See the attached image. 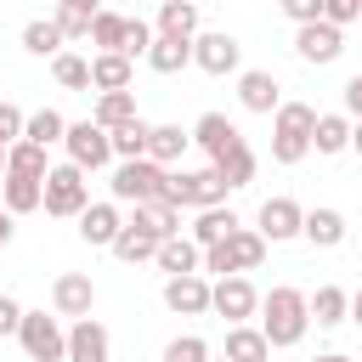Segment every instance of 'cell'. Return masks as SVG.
Wrapping results in <instances>:
<instances>
[{
  "label": "cell",
  "mask_w": 362,
  "mask_h": 362,
  "mask_svg": "<svg viewBox=\"0 0 362 362\" xmlns=\"http://www.w3.org/2000/svg\"><path fill=\"white\" fill-rule=\"evenodd\" d=\"M107 136H113V158L124 164V158H147L153 124H147V119H130V124H119V130H107Z\"/></svg>",
  "instance_id": "33"
},
{
  "label": "cell",
  "mask_w": 362,
  "mask_h": 362,
  "mask_svg": "<svg viewBox=\"0 0 362 362\" xmlns=\"http://www.w3.org/2000/svg\"><path fill=\"white\" fill-rule=\"evenodd\" d=\"M300 238H311L317 249H339L345 243V215L328 209V204H317V209H305V232Z\"/></svg>",
  "instance_id": "22"
},
{
  "label": "cell",
  "mask_w": 362,
  "mask_h": 362,
  "mask_svg": "<svg viewBox=\"0 0 362 362\" xmlns=\"http://www.w3.org/2000/svg\"><path fill=\"white\" fill-rule=\"evenodd\" d=\"M90 85H96V90H130V57L96 51V57H90Z\"/></svg>",
  "instance_id": "25"
},
{
  "label": "cell",
  "mask_w": 362,
  "mask_h": 362,
  "mask_svg": "<svg viewBox=\"0 0 362 362\" xmlns=\"http://www.w3.org/2000/svg\"><path fill=\"white\" fill-rule=\"evenodd\" d=\"M322 17L345 28V23H356V17H362V0H322Z\"/></svg>",
  "instance_id": "45"
},
{
  "label": "cell",
  "mask_w": 362,
  "mask_h": 362,
  "mask_svg": "<svg viewBox=\"0 0 362 362\" xmlns=\"http://www.w3.org/2000/svg\"><path fill=\"white\" fill-rule=\"evenodd\" d=\"M90 119H96L102 130H119V124H130V119H141V113H136V96H130V90H102L96 107H90Z\"/></svg>",
  "instance_id": "26"
},
{
  "label": "cell",
  "mask_w": 362,
  "mask_h": 362,
  "mask_svg": "<svg viewBox=\"0 0 362 362\" xmlns=\"http://www.w3.org/2000/svg\"><path fill=\"white\" fill-rule=\"evenodd\" d=\"M17 345L28 351V362H68V328L57 317H45V311H23Z\"/></svg>",
  "instance_id": "5"
},
{
  "label": "cell",
  "mask_w": 362,
  "mask_h": 362,
  "mask_svg": "<svg viewBox=\"0 0 362 362\" xmlns=\"http://www.w3.org/2000/svg\"><path fill=\"white\" fill-rule=\"evenodd\" d=\"M130 226H141V232H153V238L164 243V238H181V209H175L170 198H153V204H136Z\"/></svg>",
  "instance_id": "18"
},
{
  "label": "cell",
  "mask_w": 362,
  "mask_h": 362,
  "mask_svg": "<svg viewBox=\"0 0 362 362\" xmlns=\"http://www.w3.org/2000/svg\"><path fill=\"white\" fill-rule=\"evenodd\" d=\"M260 311V288L238 272V277H215V317H226V328H238V322H249Z\"/></svg>",
  "instance_id": "11"
},
{
  "label": "cell",
  "mask_w": 362,
  "mask_h": 362,
  "mask_svg": "<svg viewBox=\"0 0 362 362\" xmlns=\"http://www.w3.org/2000/svg\"><path fill=\"white\" fill-rule=\"evenodd\" d=\"M311 130H317V107L311 102H283L272 113V158L277 164H300L311 153Z\"/></svg>",
  "instance_id": "2"
},
{
  "label": "cell",
  "mask_w": 362,
  "mask_h": 362,
  "mask_svg": "<svg viewBox=\"0 0 362 362\" xmlns=\"http://www.w3.org/2000/svg\"><path fill=\"white\" fill-rule=\"evenodd\" d=\"M153 34H164V40H198V6L192 0H164Z\"/></svg>",
  "instance_id": "20"
},
{
  "label": "cell",
  "mask_w": 362,
  "mask_h": 362,
  "mask_svg": "<svg viewBox=\"0 0 362 362\" xmlns=\"http://www.w3.org/2000/svg\"><path fill=\"white\" fill-rule=\"evenodd\" d=\"M153 260H158V272H170V277H187V272H198V266H204V249H198L192 238H164Z\"/></svg>",
  "instance_id": "23"
},
{
  "label": "cell",
  "mask_w": 362,
  "mask_h": 362,
  "mask_svg": "<svg viewBox=\"0 0 362 362\" xmlns=\"http://www.w3.org/2000/svg\"><path fill=\"white\" fill-rule=\"evenodd\" d=\"M345 317H351V294H345L339 283H322V288L311 294V322H317V328H339Z\"/></svg>",
  "instance_id": "24"
},
{
  "label": "cell",
  "mask_w": 362,
  "mask_h": 362,
  "mask_svg": "<svg viewBox=\"0 0 362 362\" xmlns=\"http://www.w3.org/2000/svg\"><path fill=\"white\" fill-rule=\"evenodd\" d=\"M90 209V181L79 164H51L45 175V215H62V221H79Z\"/></svg>",
  "instance_id": "4"
},
{
  "label": "cell",
  "mask_w": 362,
  "mask_h": 362,
  "mask_svg": "<svg viewBox=\"0 0 362 362\" xmlns=\"http://www.w3.org/2000/svg\"><path fill=\"white\" fill-rule=\"evenodd\" d=\"M226 255H232V272H255V266L266 260V238H260L255 226H238V232L226 238Z\"/></svg>",
  "instance_id": "30"
},
{
  "label": "cell",
  "mask_w": 362,
  "mask_h": 362,
  "mask_svg": "<svg viewBox=\"0 0 362 362\" xmlns=\"http://www.w3.org/2000/svg\"><path fill=\"white\" fill-rule=\"evenodd\" d=\"M351 130H356V119H351V113H317L311 147H317L322 158H334V153H345V147H351Z\"/></svg>",
  "instance_id": "19"
},
{
  "label": "cell",
  "mask_w": 362,
  "mask_h": 362,
  "mask_svg": "<svg viewBox=\"0 0 362 362\" xmlns=\"http://www.w3.org/2000/svg\"><path fill=\"white\" fill-rule=\"evenodd\" d=\"M266 243H288V238H300L305 232V209L294 204V198H266L260 204V226H255Z\"/></svg>",
  "instance_id": "12"
},
{
  "label": "cell",
  "mask_w": 362,
  "mask_h": 362,
  "mask_svg": "<svg viewBox=\"0 0 362 362\" xmlns=\"http://www.w3.org/2000/svg\"><path fill=\"white\" fill-rule=\"evenodd\" d=\"M215 175H221L232 192H238V187H249V181H255V153H249V141H238L226 158H215Z\"/></svg>",
  "instance_id": "34"
},
{
  "label": "cell",
  "mask_w": 362,
  "mask_h": 362,
  "mask_svg": "<svg viewBox=\"0 0 362 362\" xmlns=\"http://www.w3.org/2000/svg\"><path fill=\"white\" fill-rule=\"evenodd\" d=\"M11 232H17V215H11V209H0V249L11 243Z\"/></svg>",
  "instance_id": "48"
},
{
  "label": "cell",
  "mask_w": 362,
  "mask_h": 362,
  "mask_svg": "<svg viewBox=\"0 0 362 362\" xmlns=\"http://www.w3.org/2000/svg\"><path fill=\"white\" fill-rule=\"evenodd\" d=\"M51 23L62 28V40H90V17L74 11V6H62V0H57V17H51Z\"/></svg>",
  "instance_id": "42"
},
{
  "label": "cell",
  "mask_w": 362,
  "mask_h": 362,
  "mask_svg": "<svg viewBox=\"0 0 362 362\" xmlns=\"http://www.w3.org/2000/svg\"><path fill=\"white\" fill-rule=\"evenodd\" d=\"M164 362H209V339L204 334H175L164 345Z\"/></svg>",
  "instance_id": "40"
},
{
  "label": "cell",
  "mask_w": 362,
  "mask_h": 362,
  "mask_svg": "<svg viewBox=\"0 0 362 362\" xmlns=\"http://www.w3.org/2000/svg\"><path fill=\"white\" fill-rule=\"evenodd\" d=\"M187 141H192V130H181V124H153V136H147V158L170 170V164L187 153Z\"/></svg>",
  "instance_id": "27"
},
{
  "label": "cell",
  "mask_w": 362,
  "mask_h": 362,
  "mask_svg": "<svg viewBox=\"0 0 362 362\" xmlns=\"http://www.w3.org/2000/svg\"><path fill=\"white\" fill-rule=\"evenodd\" d=\"M23 51H34V57H62V28H57L51 17H34V23L23 28Z\"/></svg>",
  "instance_id": "36"
},
{
  "label": "cell",
  "mask_w": 362,
  "mask_h": 362,
  "mask_svg": "<svg viewBox=\"0 0 362 362\" xmlns=\"http://www.w3.org/2000/svg\"><path fill=\"white\" fill-rule=\"evenodd\" d=\"M277 11H283L294 28H305V23H317V17H322V0H277Z\"/></svg>",
  "instance_id": "44"
},
{
  "label": "cell",
  "mask_w": 362,
  "mask_h": 362,
  "mask_svg": "<svg viewBox=\"0 0 362 362\" xmlns=\"http://www.w3.org/2000/svg\"><path fill=\"white\" fill-rule=\"evenodd\" d=\"M153 40H158V34H153L141 17H130V23H124V51H119V57H147V51H153Z\"/></svg>",
  "instance_id": "43"
},
{
  "label": "cell",
  "mask_w": 362,
  "mask_h": 362,
  "mask_svg": "<svg viewBox=\"0 0 362 362\" xmlns=\"http://www.w3.org/2000/svg\"><path fill=\"white\" fill-rule=\"evenodd\" d=\"M68 136V119L57 113V107H40V113H28V130H23V141H34V147H51V141H62Z\"/></svg>",
  "instance_id": "37"
},
{
  "label": "cell",
  "mask_w": 362,
  "mask_h": 362,
  "mask_svg": "<svg viewBox=\"0 0 362 362\" xmlns=\"http://www.w3.org/2000/svg\"><path fill=\"white\" fill-rule=\"evenodd\" d=\"M17 328H23V305H17L11 294H0V339H6V334H17Z\"/></svg>",
  "instance_id": "46"
},
{
  "label": "cell",
  "mask_w": 362,
  "mask_h": 362,
  "mask_svg": "<svg viewBox=\"0 0 362 362\" xmlns=\"http://www.w3.org/2000/svg\"><path fill=\"white\" fill-rule=\"evenodd\" d=\"M351 147H356V153H362V119H356V130H351Z\"/></svg>",
  "instance_id": "52"
},
{
  "label": "cell",
  "mask_w": 362,
  "mask_h": 362,
  "mask_svg": "<svg viewBox=\"0 0 362 362\" xmlns=\"http://www.w3.org/2000/svg\"><path fill=\"white\" fill-rule=\"evenodd\" d=\"M209 362H232V356H209Z\"/></svg>",
  "instance_id": "54"
},
{
  "label": "cell",
  "mask_w": 362,
  "mask_h": 362,
  "mask_svg": "<svg viewBox=\"0 0 362 362\" xmlns=\"http://www.w3.org/2000/svg\"><path fill=\"white\" fill-rule=\"evenodd\" d=\"M345 113H351V119H362V74H351V79H345Z\"/></svg>",
  "instance_id": "47"
},
{
  "label": "cell",
  "mask_w": 362,
  "mask_h": 362,
  "mask_svg": "<svg viewBox=\"0 0 362 362\" xmlns=\"http://www.w3.org/2000/svg\"><path fill=\"white\" fill-rule=\"evenodd\" d=\"M124 23H130V17H119V11H96V17H90V45L124 51Z\"/></svg>",
  "instance_id": "39"
},
{
  "label": "cell",
  "mask_w": 362,
  "mask_h": 362,
  "mask_svg": "<svg viewBox=\"0 0 362 362\" xmlns=\"http://www.w3.org/2000/svg\"><path fill=\"white\" fill-rule=\"evenodd\" d=\"M124 232V215H119V204H90L85 215H79V238L90 243V249H113V238Z\"/></svg>",
  "instance_id": "17"
},
{
  "label": "cell",
  "mask_w": 362,
  "mask_h": 362,
  "mask_svg": "<svg viewBox=\"0 0 362 362\" xmlns=\"http://www.w3.org/2000/svg\"><path fill=\"white\" fill-rule=\"evenodd\" d=\"M147 68L153 74H181V68H192V40H153V51H147Z\"/></svg>",
  "instance_id": "29"
},
{
  "label": "cell",
  "mask_w": 362,
  "mask_h": 362,
  "mask_svg": "<svg viewBox=\"0 0 362 362\" xmlns=\"http://www.w3.org/2000/svg\"><path fill=\"white\" fill-rule=\"evenodd\" d=\"M238 62H243V45H238V34H226V28H215V34H198L192 40V68H204V74H238Z\"/></svg>",
  "instance_id": "10"
},
{
  "label": "cell",
  "mask_w": 362,
  "mask_h": 362,
  "mask_svg": "<svg viewBox=\"0 0 362 362\" xmlns=\"http://www.w3.org/2000/svg\"><path fill=\"white\" fill-rule=\"evenodd\" d=\"M311 362H351L345 351H322V356H311Z\"/></svg>",
  "instance_id": "51"
},
{
  "label": "cell",
  "mask_w": 362,
  "mask_h": 362,
  "mask_svg": "<svg viewBox=\"0 0 362 362\" xmlns=\"http://www.w3.org/2000/svg\"><path fill=\"white\" fill-rule=\"evenodd\" d=\"M107 187H113V204H153V198H170V170L153 158H124Z\"/></svg>",
  "instance_id": "3"
},
{
  "label": "cell",
  "mask_w": 362,
  "mask_h": 362,
  "mask_svg": "<svg viewBox=\"0 0 362 362\" xmlns=\"http://www.w3.org/2000/svg\"><path fill=\"white\" fill-rule=\"evenodd\" d=\"M0 181H6V147H0Z\"/></svg>",
  "instance_id": "53"
},
{
  "label": "cell",
  "mask_w": 362,
  "mask_h": 362,
  "mask_svg": "<svg viewBox=\"0 0 362 362\" xmlns=\"http://www.w3.org/2000/svg\"><path fill=\"white\" fill-rule=\"evenodd\" d=\"M6 175H34V181H45V175H51V164H45V147H34V141H17V147H6Z\"/></svg>",
  "instance_id": "35"
},
{
  "label": "cell",
  "mask_w": 362,
  "mask_h": 362,
  "mask_svg": "<svg viewBox=\"0 0 362 362\" xmlns=\"http://www.w3.org/2000/svg\"><path fill=\"white\" fill-rule=\"evenodd\" d=\"M62 6H74V11H85V17H96V11H107L102 0H62Z\"/></svg>",
  "instance_id": "49"
},
{
  "label": "cell",
  "mask_w": 362,
  "mask_h": 362,
  "mask_svg": "<svg viewBox=\"0 0 362 362\" xmlns=\"http://www.w3.org/2000/svg\"><path fill=\"white\" fill-rule=\"evenodd\" d=\"M305 328H311V294H300V288H288V283H277L272 294H260V334H266L272 351L300 345Z\"/></svg>",
  "instance_id": "1"
},
{
  "label": "cell",
  "mask_w": 362,
  "mask_h": 362,
  "mask_svg": "<svg viewBox=\"0 0 362 362\" xmlns=\"http://www.w3.org/2000/svg\"><path fill=\"white\" fill-rule=\"evenodd\" d=\"M351 322H362V288L351 294Z\"/></svg>",
  "instance_id": "50"
},
{
  "label": "cell",
  "mask_w": 362,
  "mask_h": 362,
  "mask_svg": "<svg viewBox=\"0 0 362 362\" xmlns=\"http://www.w3.org/2000/svg\"><path fill=\"white\" fill-rule=\"evenodd\" d=\"M113 255H119V260H124V266H141V260H153V255H158V238H153V232H141V226H130V221H124V232H119V238H113Z\"/></svg>",
  "instance_id": "32"
},
{
  "label": "cell",
  "mask_w": 362,
  "mask_h": 362,
  "mask_svg": "<svg viewBox=\"0 0 362 362\" xmlns=\"http://www.w3.org/2000/svg\"><path fill=\"white\" fill-rule=\"evenodd\" d=\"M107 356H113L107 328H102L96 317H79V322L68 328V362H107Z\"/></svg>",
  "instance_id": "14"
},
{
  "label": "cell",
  "mask_w": 362,
  "mask_h": 362,
  "mask_svg": "<svg viewBox=\"0 0 362 362\" xmlns=\"http://www.w3.org/2000/svg\"><path fill=\"white\" fill-rule=\"evenodd\" d=\"M164 305L175 317H204L215 311V283L204 272H187V277H164Z\"/></svg>",
  "instance_id": "9"
},
{
  "label": "cell",
  "mask_w": 362,
  "mask_h": 362,
  "mask_svg": "<svg viewBox=\"0 0 362 362\" xmlns=\"http://www.w3.org/2000/svg\"><path fill=\"white\" fill-rule=\"evenodd\" d=\"M0 198H6L11 215H34V209H45V181H34V175H6V181H0Z\"/></svg>",
  "instance_id": "21"
},
{
  "label": "cell",
  "mask_w": 362,
  "mask_h": 362,
  "mask_svg": "<svg viewBox=\"0 0 362 362\" xmlns=\"http://www.w3.org/2000/svg\"><path fill=\"white\" fill-rule=\"evenodd\" d=\"M226 192H232V187L215 175V164L170 175V204H175V209H215V204H226Z\"/></svg>",
  "instance_id": "6"
},
{
  "label": "cell",
  "mask_w": 362,
  "mask_h": 362,
  "mask_svg": "<svg viewBox=\"0 0 362 362\" xmlns=\"http://www.w3.org/2000/svg\"><path fill=\"white\" fill-rule=\"evenodd\" d=\"M238 102L249 113H277L283 107V90H277V79L266 68H249V74H238Z\"/></svg>",
  "instance_id": "16"
},
{
  "label": "cell",
  "mask_w": 362,
  "mask_h": 362,
  "mask_svg": "<svg viewBox=\"0 0 362 362\" xmlns=\"http://www.w3.org/2000/svg\"><path fill=\"white\" fill-rule=\"evenodd\" d=\"M192 141H198V147L209 153V164H215V158H226V153L243 141V130H238L226 113H204V119L192 124Z\"/></svg>",
  "instance_id": "15"
},
{
  "label": "cell",
  "mask_w": 362,
  "mask_h": 362,
  "mask_svg": "<svg viewBox=\"0 0 362 362\" xmlns=\"http://www.w3.org/2000/svg\"><path fill=\"white\" fill-rule=\"evenodd\" d=\"M238 226H243V221H238L232 209H221V204H215V209H198V221H192V243H198V249H209V243L232 238Z\"/></svg>",
  "instance_id": "28"
},
{
  "label": "cell",
  "mask_w": 362,
  "mask_h": 362,
  "mask_svg": "<svg viewBox=\"0 0 362 362\" xmlns=\"http://www.w3.org/2000/svg\"><path fill=\"white\" fill-rule=\"evenodd\" d=\"M294 51H300V62L328 68V62H339V51H345V28H339V23H328V17H317V23L294 28Z\"/></svg>",
  "instance_id": "8"
},
{
  "label": "cell",
  "mask_w": 362,
  "mask_h": 362,
  "mask_svg": "<svg viewBox=\"0 0 362 362\" xmlns=\"http://www.w3.org/2000/svg\"><path fill=\"white\" fill-rule=\"evenodd\" d=\"M51 79L62 90H90V62L74 57V51H62V57H51Z\"/></svg>",
  "instance_id": "38"
},
{
  "label": "cell",
  "mask_w": 362,
  "mask_h": 362,
  "mask_svg": "<svg viewBox=\"0 0 362 362\" xmlns=\"http://www.w3.org/2000/svg\"><path fill=\"white\" fill-rule=\"evenodd\" d=\"M62 147H68V164H79L85 175H90V170H102V164L113 158V136H107L96 119H79V124H68Z\"/></svg>",
  "instance_id": "7"
},
{
  "label": "cell",
  "mask_w": 362,
  "mask_h": 362,
  "mask_svg": "<svg viewBox=\"0 0 362 362\" xmlns=\"http://www.w3.org/2000/svg\"><path fill=\"white\" fill-rule=\"evenodd\" d=\"M90 305H96V283L85 277V272H62L57 283H51V311L57 317H90Z\"/></svg>",
  "instance_id": "13"
},
{
  "label": "cell",
  "mask_w": 362,
  "mask_h": 362,
  "mask_svg": "<svg viewBox=\"0 0 362 362\" xmlns=\"http://www.w3.org/2000/svg\"><path fill=\"white\" fill-rule=\"evenodd\" d=\"M23 130H28V113H23L17 102H0V147H17Z\"/></svg>",
  "instance_id": "41"
},
{
  "label": "cell",
  "mask_w": 362,
  "mask_h": 362,
  "mask_svg": "<svg viewBox=\"0 0 362 362\" xmlns=\"http://www.w3.org/2000/svg\"><path fill=\"white\" fill-rule=\"evenodd\" d=\"M226 356H232V362H266V356H272V345H266V334H260V328L238 322V328H226Z\"/></svg>",
  "instance_id": "31"
}]
</instances>
